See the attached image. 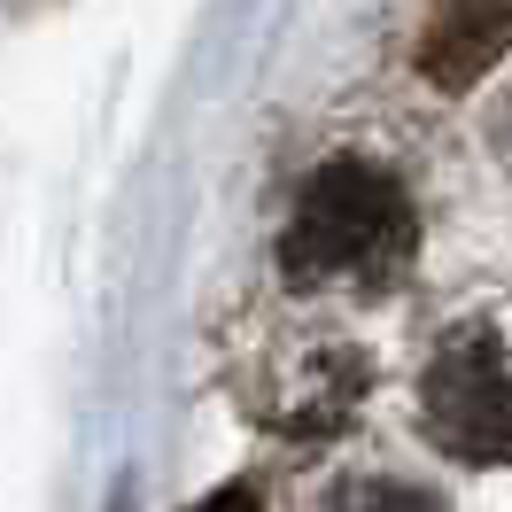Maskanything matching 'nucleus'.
Instances as JSON below:
<instances>
[{"label": "nucleus", "instance_id": "423d86ee", "mask_svg": "<svg viewBox=\"0 0 512 512\" xmlns=\"http://www.w3.org/2000/svg\"><path fill=\"white\" fill-rule=\"evenodd\" d=\"M194 512H256V489H241V481H225L218 497H202Z\"/></svg>", "mask_w": 512, "mask_h": 512}, {"label": "nucleus", "instance_id": "7ed1b4c3", "mask_svg": "<svg viewBox=\"0 0 512 512\" xmlns=\"http://www.w3.org/2000/svg\"><path fill=\"white\" fill-rule=\"evenodd\" d=\"M373 396V357L357 350L350 334H295L272 350L264 381H256V412L272 419L280 435H342L357 419V404Z\"/></svg>", "mask_w": 512, "mask_h": 512}, {"label": "nucleus", "instance_id": "f03ea898", "mask_svg": "<svg viewBox=\"0 0 512 512\" xmlns=\"http://www.w3.org/2000/svg\"><path fill=\"white\" fill-rule=\"evenodd\" d=\"M419 427L458 466H512V326L466 319L427 350Z\"/></svg>", "mask_w": 512, "mask_h": 512}, {"label": "nucleus", "instance_id": "39448f33", "mask_svg": "<svg viewBox=\"0 0 512 512\" xmlns=\"http://www.w3.org/2000/svg\"><path fill=\"white\" fill-rule=\"evenodd\" d=\"M334 512H443V497L412 489V481H388V474H357V481H342Z\"/></svg>", "mask_w": 512, "mask_h": 512}, {"label": "nucleus", "instance_id": "20e7f679", "mask_svg": "<svg viewBox=\"0 0 512 512\" xmlns=\"http://www.w3.org/2000/svg\"><path fill=\"white\" fill-rule=\"evenodd\" d=\"M505 47H512V0H443L419 39V63L443 94H466Z\"/></svg>", "mask_w": 512, "mask_h": 512}, {"label": "nucleus", "instance_id": "f257e3e1", "mask_svg": "<svg viewBox=\"0 0 512 512\" xmlns=\"http://www.w3.org/2000/svg\"><path fill=\"white\" fill-rule=\"evenodd\" d=\"M419 256V202L412 187L365 156H326L288 210L280 280L303 295H381Z\"/></svg>", "mask_w": 512, "mask_h": 512}]
</instances>
